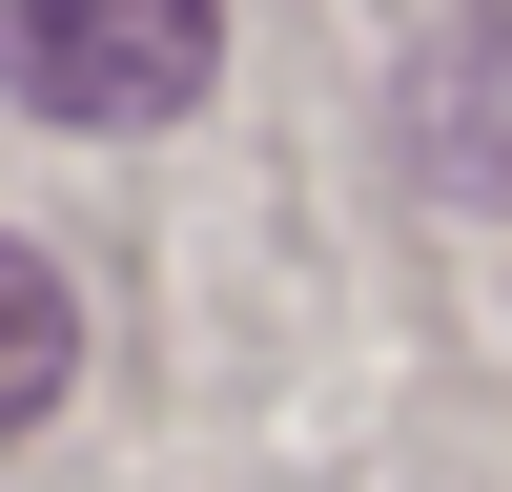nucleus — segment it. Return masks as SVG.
Listing matches in <instances>:
<instances>
[{
    "instance_id": "1",
    "label": "nucleus",
    "mask_w": 512,
    "mask_h": 492,
    "mask_svg": "<svg viewBox=\"0 0 512 492\" xmlns=\"http://www.w3.org/2000/svg\"><path fill=\"white\" fill-rule=\"evenodd\" d=\"M0 82L82 144H144L226 82V0H0Z\"/></svg>"
},
{
    "instance_id": "2",
    "label": "nucleus",
    "mask_w": 512,
    "mask_h": 492,
    "mask_svg": "<svg viewBox=\"0 0 512 492\" xmlns=\"http://www.w3.org/2000/svg\"><path fill=\"white\" fill-rule=\"evenodd\" d=\"M390 123H410V185H431V205H512V0L451 21V41H410Z\"/></svg>"
},
{
    "instance_id": "3",
    "label": "nucleus",
    "mask_w": 512,
    "mask_h": 492,
    "mask_svg": "<svg viewBox=\"0 0 512 492\" xmlns=\"http://www.w3.org/2000/svg\"><path fill=\"white\" fill-rule=\"evenodd\" d=\"M62 369H82V287L0 226V431H41V410H62Z\"/></svg>"
}]
</instances>
